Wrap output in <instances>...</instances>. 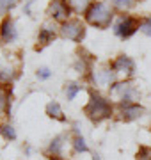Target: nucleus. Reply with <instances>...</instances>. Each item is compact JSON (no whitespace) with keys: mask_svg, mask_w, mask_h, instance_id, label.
Listing matches in <instances>:
<instances>
[{"mask_svg":"<svg viewBox=\"0 0 151 160\" xmlns=\"http://www.w3.org/2000/svg\"><path fill=\"white\" fill-rule=\"evenodd\" d=\"M93 61H94V57L89 53V52L80 50L78 53H76V61H75L73 66H75V69L80 75H89V71H91V68H93Z\"/></svg>","mask_w":151,"mask_h":160,"instance_id":"9d476101","label":"nucleus"},{"mask_svg":"<svg viewBox=\"0 0 151 160\" xmlns=\"http://www.w3.org/2000/svg\"><path fill=\"white\" fill-rule=\"evenodd\" d=\"M73 149H75V153H87L89 151L87 142H85V139L82 137L80 133H76L73 137Z\"/></svg>","mask_w":151,"mask_h":160,"instance_id":"dca6fc26","label":"nucleus"},{"mask_svg":"<svg viewBox=\"0 0 151 160\" xmlns=\"http://www.w3.org/2000/svg\"><path fill=\"white\" fill-rule=\"evenodd\" d=\"M114 34L121 39H128L140 30V18H135V16H130V14H121L119 20L114 23Z\"/></svg>","mask_w":151,"mask_h":160,"instance_id":"20e7f679","label":"nucleus"},{"mask_svg":"<svg viewBox=\"0 0 151 160\" xmlns=\"http://www.w3.org/2000/svg\"><path fill=\"white\" fill-rule=\"evenodd\" d=\"M61 36L64 39H70L73 43H82L85 38V25L78 18H70L68 22L61 25Z\"/></svg>","mask_w":151,"mask_h":160,"instance_id":"39448f33","label":"nucleus"},{"mask_svg":"<svg viewBox=\"0 0 151 160\" xmlns=\"http://www.w3.org/2000/svg\"><path fill=\"white\" fill-rule=\"evenodd\" d=\"M46 116L48 118H52V119H57V121H66V116H64L62 109H61V105L57 102H48L46 105Z\"/></svg>","mask_w":151,"mask_h":160,"instance_id":"4468645a","label":"nucleus"},{"mask_svg":"<svg viewBox=\"0 0 151 160\" xmlns=\"http://www.w3.org/2000/svg\"><path fill=\"white\" fill-rule=\"evenodd\" d=\"M50 160H62V157H48Z\"/></svg>","mask_w":151,"mask_h":160,"instance_id":"5701e85b","label":"nucleus"},{"mask_svg":"<svg viewBox=\"0 0 151 160\" xmlns=\"http://www.w3.org/2000/svg\"><path fill=\"white\" fill-rule=\"evenodd\" d=\"M80 89H82V86L78 84V82H68L66 84V98L68 100H75V96L80 92Z\"/></svg>","mask_w":151,"mask_h":160,"instance_id":"f3484780","label":"nucleus"},{"mask_svg":"<svg viewBox=\"0 0 151 160\" xmlns=\"http://www.w3.org/2000/svg\"><path fill=\"white\" fill-rule=\"evenodd\" d=\"M71 12H73V7L68 0H50V4H48V9H46V14L53 20H57V22L64 23L68 22L71 16Z\"/></svg>","mask_w":151,"mask_h":160,"instance_id":"423d86ee","label":"nucleus"},{"mask_svg":"<svg viewBox=\"0 0 151 160\" xmlns=\"http://www.w3.org/2000/svg\"><path fill=\"white\" fill-rule=\"evenodd\" d=\"M110 92L112 94H117L119 98V103L117 105H128V103H137L139 100V91L137 87L130 82V80H124V82H114L110 86Z\"/></svg>","mask_w":151,"mask_h":160,"instance_id":"7ed1b4c3","label":"nucleus"},{"mask_svg":"<svg viewBox=\"0 0 151 160\" xmlns=\"http://www.w3.org/2000/svg\"><path fill=\"white\" fill-rule=\"evenodd\" d=\"M93 82L94 84H101V86H112L116 82V71L109 66V68H101L93 73Z\"/></svg>","mask_w":151,"mask_h":160,"instance_id":"f8f14e48","label":"nucleus"},{"mask_svg":"<svg viewBox=\"0 0 151 160\" xmlns=\"http://www.w3.org/2000/svg\"><path fill=\"white\" fill-rule=\"evenodd\" d=\"M135 2L137 0H112V6L117 7V9H121V11H126V9L135 6Z\"/></svg>","mask_w":151,"mask_h":160,"instance_id":"6ab92c4d","label":"nucleus"},{"mask_svg":"<svg viewBox=\"0 0 151 160\" xmlns=\"http://www.w3.org/2000/svg\"><path fill=\"white\" fill-rule=\"evenodd\" d=\"M140 32L151 38V16L140 18Z\"/></svg>","mask_w":151,"mask_h":160,"instance_id":"412c9836","label":"nucleus"},{"mask_svg":"<svg viewBox=\"0 0 151 160\" xmlns=\"http://www.w3.org/2000/svg\"><path fill=\"white\" fill-rule=\"evenodd\" d=\"M11 98H12V86L0 82V112L11 116Z\"/></svg>","mask_w":151,"mask_h":160,"instance_id":"9b49d317","label":"nucleus"},{"mask_svg":"<svg viewBox=\"0 0 151 160\" xmlns=\"http://www.w3.org/2000/svg\"><path fill=\"white\" fill-rule=\"evenodd\" d=\"M18 38V30H16V23L11 16H6L0 22V43L2 45H9Z\"/></svg>","mask_w":151,"mask_h":160,"instance_id":"6e6552de","label":"nucleus"},{"mask_svg":"<svg viewBox=\"0 0 151 160\" xmlns=\"http://www.w3.org/2000/svg\"><path fill=\"white\" fill-rule=\"evenodd\" d=\"M0 135L4 139H7V141H14V139H16V132H14L12 125L4 123V125H0Z\"/></svg>","mask_w":151,"mask_h":160,"instance_id":"a211bd4d","label":"nucleus"},{"mask_svg":"<svg viewBox=\"0 0 151 160\" xmlns=\"http://www.w3.org/2000/svg\"><path fill=\"white\" fill-rule=\"evenodd\" d=\"M20 0H0V14H6L12 9V7L18 6Z\"/></svg>","mask_w":151,"mask_h":160,"instance_id":"aec40b11","label":"nucleus"},{"mask_svg":"<svg viewBox=\"0 0 151 160\" xmlns=\"http://www.w3.org/2000/svg\"><path fill=\"white\" fill-rule=\"evenodd\" d=\"M110 68L114 69L116 73H123V75H126V77H134V73H135V62H134V59L128 57V55H124V53L117 55V57L112 61Z\"/></svg>","mask_w":151,"mask_h":160,"instance_id":"1a4fd4ad","label":"nucleus"},{"mask_svg":"<svg viewBox=\"0 0 151 160\" xmlns=\"http://www.w3.org/2000/svg\"><path fill=\"white\" fill-rule=\"evenodd\" d=\"M84 18L89 25H93L96 29H109L112 20H114V11L110 9L109 4L105 2H91L87 6V9L84 11Z\"/></svg>","mask_w":151,"mask_h":160,"instance_id":"f03ea898","label":"nucleus"},{"mask_svg":"<svg viewBox=\"0 0 151 160\" xmlns=\"http://www.w3.org/2000/svg\"><path fill=\"white\" fill-rule=\"evenodd\" d=\"M62 146H64V135H57L50 141L48 146V157H62Z\"/></svg>","mask_w":151,"mask_h":160,"instance_id":"ddd939ff","label":"nucleus"},{"mask_svg":"<svg viewBox=\"0 0 151 160\" xmlns=\"http://www.w3.org/2000/svg\"><path fill=\"white\" fill-rule=\"evenodd\" d=\"M55 38H57L55 30H52L50 27H43V29H39V34H37V43H41V46H46Z\"/></svg>","mask_w":151,"mask_h":160,"instance_id":"2eb2a0df","label":"nucleus"},{"mask_svg":"<svg viewBox=\"0 0 151 160\" xmlns=\"http://www.w3.org/2000/svg\"><path fill=\"white\" fill-rule=\"evenodd\" d=\"M84 114L87 116L93 123H101V121L110 119L114 116V105L101 92L91 89L89 91V102L84 107Z\"/></svg>","mask_w":151,"mask_h":160,"instance_id":"f257e3e1","label":"nucleus"},{"mask_svg":"<svg viewBox=\"0 0 151 160\" xmlns=\"http://www.w3.org/2000/svg\"><path fill=\"white\" fill-rule=\"evenodd\" d=\"M146 109L139 103H128V105H119V110H117V118L124 123H130V121L139 119L140 116H144Z\"/></svg>","mask_w":151,"mask_h":160,"instance_id":"0eeeda50","label":"nucleus"},{"mask_svg":"<svg viewBox=\"0 0 151 160\" xmlns=\"http://www.w3.org/2000/svg\"><path fill=\"white\" fill-rule=\"evenodd\" d=\"M36 75H37V78L39 80H48L50 77H52V71H50L48 68H39Z\"/></svg>","mask_w":151,"mask_h":160,"instance_id":"4be33fe9","label":"nucleus"}]
</instances>
